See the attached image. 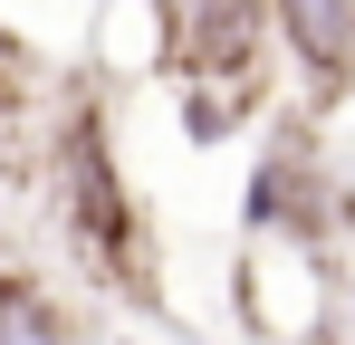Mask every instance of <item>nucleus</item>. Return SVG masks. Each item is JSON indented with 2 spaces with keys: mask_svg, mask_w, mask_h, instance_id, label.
Segmentation results:
<instances>
[{
  "mask_svg": "<svg viewBox=\"0 0 355 345\" xmlns=\"http://www.w3.org/2000/svg\"><path fill=\"white\" fill-rule=\"evenodd\" d=\"M269 39H279L288 106L336 125L355 106V0H269Z\"/></svg>",
  "mask_w": 355,
  "mask_h": 345,
  "instance_id": "nucleus-4",
  "label": "nucleus"
},
{
  "mask_svg": "<svg viewBox=\"0 0 355 345\" xmlns=\"http://www.w3.org/2000/svg\"><path fill=\"white\" fill-rule=\"evenodd\" d=\"M279 96H250V87H173V134L192 154H221L231 134H259V115Z\"/></svg>",
  "mask_w": 355,
  "mask_h": 345,
  "instance_id": "nucleus-6",
  "label": "nucleus"
},
{
  "mask_svg": "<svg viewBox=\"0 0 355 345\" xmlns=\"http://www.w3.org/2000/svg\"><path fill=\"white\" fill-rule=\"evenodd\" d=\"M49 96H58V77L39 67V48L0 19V134H19V125H39L49 115Z\"/></svg>",
  "mask_w": 355,
  "mask_h": 345,
  "instance_id": "nucleus-7",
  "label": "nucleus"
},
{
  "mask_svg": "<svg viewBox=\"0 0 355 345\" xmlns=\"http://www.w3.org/2000/svg\"><path fill=\"white\" fill-rule=\"evenodd\" d=\"M0 221H10V192H0Z\"/></svg>",
  "mask_w": 355,
  "mask_h": 345,
  "instance_id": "nucleus-10",
  "label": "nucleus"
},
{
  "mask_svg": "<svg viewBox=\"0 0 355 345\" xmlns=\"http://www.w3.org/2000/svg\"><path fill=\"white\" fill-rule=\"evenodd\" d=\"M240 230L279 240L307 269L346 288V240H355V182L327 144V125L307 106H269L250 134V172H240Z\"/></svg>",
  "mask_w": 355,
  "mask_h": 345,
  "instance_id": "nucleus-2",
  "label": "nucleus"
},
{
  "mask_svg": "<svg viewBox=\"0 0 355 345\" xmlns=\"http://www.w3.org/2000/svg\"><path fill=\"white\" fill-rule=\"evenodd\" d=\"M336 317H346V307H317V317H307L288 345H346V326H336Z\"/></svg>",
  "mask_w": 355,
  "mask_h": 345,
  "instance_id": "nucleus-8",
  "label": "nucleus"
},
{
  "mask_svg": "<svg viewBox=\"0 0 355 345\" xmlns=\"http://www.w3.org/2000/svg\"><path fill=\"white\" fill-rule=\"evenodd\" d=\"M144 67L164 87H250V96H279L269 0H144Z\"/></svg>",
  "mask_w": 355,
  "mask_h": 345,
  "instance_id": "nucleus-3",
  "label": "nucleus"
},
{
  "mask_svg": "<svg viewBox=\"0 0 355 345\" xmlns=\"http://www.w3.org/2000/svg\"><path fill=\"white\" fill-rule=\"evenodd\" d=\"M0 345H77L58 278L39 259H19V249H0Z\"/></svg>",
  "mask_w": 355,
  "mask_h": 345,
  "instance_id": "nucleus-5",
  "label": "nucleus"
},
{
  "mask_svg": "<svg viewBox=\"0 0 355 345\" xmlns=\"http://www.w3.org/2000/svg\"><path fill=\"white\" fill-rule=\"evenodd\" d=\"M39 172H49V211H58V240L87 269V288L164 317V230L125 172L116 96L96 67H58V96L39 115Z\"/></svg>",
  "mask_w": 355,
  "mask_h": 345,
  "instance_id": "nucleus-1",
  "label": "nucleus"
},
{
  "mask_svg": "<svg viewBox=\"0 0 355 345\" xmlns=\"http://www.w3.org/2000/svg\"><path fill=\"white\" fill-rule=\"evenodd\" d=\"M336 307H355V259H346V288H336Z\"/></svg>",
  "mask_w": 355,
  "mask_h": 345,
  "instance_id": "nucleus-9",
  "label": "nucleus"
}]
</instances>
